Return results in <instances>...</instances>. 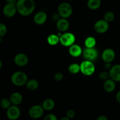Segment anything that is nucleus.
Here are the masks:
<instances>
[{
    "mask_svg": "<svg viewBox=\"0 0 120 120\" xmlns=\"http://www.w3.org/2000/svg\"><path fill=\"white\" fill-rule=\"evenodd\" d=\"M112 68L111 66V64H110V63H106V64H105V68L106 69H109V70H110V69Z\"/></svg>",
    "mask_w": 120,
    "mask_h": 120,
    "instance_id": "obj_35",
    "label": "nucleus"
},
{
    "mask_svg": "<svg viewBox=\"0 0 120 120\" xmlns=\"http://www.w3.org/2000/svg\"><path fill=\"white\" fill-rule=\"evenodd\" d=\"M14 62L18 66L23 67L26 65L29 62L28 57L24 53H20L17 54L14 57Z\"/></svg>",
    "mask_w": 120,
    "mask_h": 120,
    "instance_id": "obj_12",
    "label": "nucleus"
},
{
    "mask_svg": "<svg viewBox=\"0 0 120 120\" xmlns=\"http://www.w3.org/2000/svg\"><path fill=\"white\" fill-rule=\"evenodd\" d=\"M9 100L12 105H18L21 104L22 101V96L19 93H14L10 96Z\"/></svg>",
    "mask_w": 120,
    "mask_h": 120,
    "instance_id": "obj_17",
    "label": "nucleus"
},
{
    "mask_svg": "<svg viewBox=\"0 0 120 120\" xmlns=\"http://www.w3.org/2000/svg\"><path fill=\"white\" fill-rule=\"evenodd\" d=\"M43 120H57V119L55 115L53 114H49L45 116Z\"/></svg>",
    "mask_w": 120,
    "mask_h": 120,
    "instance_id": "obj_29",
    "label": "nucleus"
},
{
    "mask_svg": "<svg viewBox=\"0 0 120 120\" xmlns=\"http://www.w3.org/2000/svg\"><path fill=\"white\" fill-rule=\"evenodd\" d=\"M97 120H108L107 117L104 116H101L97 118Z\"/></svg>",
    "mask_w": 120,
    "mask_h": 120,
    "instance_id": "obj_33",
    "label": "nucleus"
},
{
    "mask_svg": "<svg viewBox=\"0 0 120 120\" xmlns=\"http://www.w3.org/2000/svg\"><path fill=\"white\" fill-rule=\"evenodd\" d=\"M60 120H70V118H69V117H62Z\"/></svg>",
    "mask_w": 120,
    "mask_h": 120,
    "instance_id": "obj_37",
    "label": "nucleus"
},
{
    "mask_svg": "<svg viewBox=\"0 0 120 120\" xmlns=\"http://www.w3.org/2000/svg\"><path fill=\"white\" fill-rule=\"evenodd\" d=\"M76 37L72 33L66 32L60 36V42L64 46L70 47L75 44Z\"/></svg>",
    "mask_w": 120,
    "mask_h": 120,
    "instance_id": "obj_5",
    "label": "nucleus"
},
{
    "mask_svg": "<svg viewBox=\"0 0 120 120\" xmlns=\"http://www.w3.org/2000/svg\"><path fill=\"white\" fill-rule=\"evenodd\" d=\"M16 4L17 11L22 16L30 15L35 8L34 0H18Z\"/></svg>",
    "mask_w": 120,
    "mask_h": 120,
    "instance_id": "obj_1",
    "label": "nucleus"
},
{
    "mask_svg": "<svg viewBox=\"0 0 120 120\" xmlns=\"http://www.w3.org/2000/svg\"><path fill=\"white\" fill-rule=\"evenodd\" d=\"M10 100H8L7 98H3L0 102V105L1 107L3 109H8L11 106Z\"/></svg>",
    "mask_w": 120,
    "mask_h": 120,
    "instance_id": "obj_26",
    "label": "nucleus"
},
{
    "mask_svg": "<svg viewBox=\"0 0 120 120\" xmlns=\"http://www.w3.org/2000/svg\"><path fill=\"white\" fill-rule=\"evenodd\" d=\"M58 14L63 18L67 19L71 16L73 12V9L71 5L68 2H62L59 5L57 8Z\"/></svg>",
    "mask_w": 120,
    "mask_h": 120,
    "instance_id": "obj_4",
    "label": "nucleus"
},
{
    "mask_svg": "<svg viewBox=\"0 0 120 120\" xmlns=\"http://www.w3.org/2000/svg\"><path fill=\"white\" fill-rule=\"evenodd\" d=\"M26 87L29 90H35L38 88L39 87V82L35 79H31L28 81V82L26 84Z\"/></svg>",
    "mask_w": 120,
    "mask_h": 120,
    "instance_id": "obj_22",
    "label": "nucleus"
},
{
    "mask_svg": "<svg viewBox=\"0 0 120 120\" xmlns=\"http://www.w3.org/2000/svg\"><path fill=\"white\" fill-rule=\"evenodd\" d=\"M101 5V0H88L87 7L89 9L96 10L98 9Z\"/></svg>",
    "mask_w": 120,
    "mask_h": 120,
    "instance_id": "obj_21",
    "label": "nucleus"
},
{
    "mask_svg": "<svg viewBox=\"0 0 120 120\" xmlns=\"http://www.w3.org/2000/svg\"><path fill=\"white\" fill-rule=\"evenodd\" d=\"M43 111H44V109L43 107L40 105H35L32 106L29 109V114L31 118L37 119L42 117L43 114Z\"/></svg>",
    "mask_w": 120,
    "mask_h": 120,
    "instance_id": "obj_7",
    "label": "nucleus"
},
{
    "mask_svg": "<svg viewBox=\"0 0 120 120\" xmlns=\"http://www.w3.org/2000/svg\"><path fill=\"white\" fill-rule=\"evenodd\" d=\"M116 89V83L113 80L107 79L104 83V89L108 93H111L113 91Z\"/></svg>",
    "mask_w": 120,
    "mask_h": 120,
    "instance_id": "obj_18",
    "label": "nucleus"
},
{
    "mask_svg": "<svg viewBox=\"0 0 120 120\" xmlns=\"http://www.w3.org/2000/svg\"><path fill=\"white\" fill-rule=\"evenodd\" d=\"M69 1H73V0H69Z\"/></svg>",
    "mask_w": 120,
    "mask_h": 120,
    "instance_id": "obj_39",
    "label": "nucleus"
},
{
    "mask_svg": "<svg viewBox=\"0 0 120 120\" xmlns=\"http://www.w3.org/2000/svg\"><path fill=\"white\" fill-rule=\"evenodd\" d=\"M69 53L73 57H77L83 53V50L79 45L73 44L69 47Z\"/></svg>",
    "mask_w": 120,
    "mask_h": 120,
    "instance_id": "obj_14",
    "label": "nucleus"
},
{
    "mask_svg": "<svg viewBox=\"0 0 120 120\" xmlns=\"http://www.w3.org/2000/svg\"><path fill=\"white\" fill-rule=\"evenodd\" d=\"M7 2V3H14L16 4L17 1L16 0H6Z\"/></svg>",
    "mask_w": 120,
    "mask_h": 120,
    "instance_id": "obj_36",
    "label": "nucleus"
},
{
    "mask_svg": "<svg viewBox=\"0 0 120 120\" xmlns=\"http://www.w3.org/2000/svg\"><path fill=\"white\" fill-rule=\"evenodd\" d=\"M100 78L103 80H106L109 79L110 77V73L109 72L106 71H103L101 72L99 75Z\"/></svg>",
    "mask_w": 120,
    "mask_h": 120,
    "instance_id": "obj_28",
    "label": "nucleus"
},
{
    "mask_svg": "<svg viewBox=\"0 0 120 120\" xmlns=\"http://www.w3.org/2000/svg\"><path fill=\"white\" fill-rule=\"evenodd\" d=\"M2 68V62L1 61H0V69Z\"/></svg>",
    "mask_w": 120,
    "mask_h": 120,
    "instance_id": "obj_38",
    "label": "nucleus"
},
{
    "mask_svg": "<svg viewBox=\"0 0 120 120\" xmlns=\"http://www.w3.org/2000/svg\"><path fill=\"white\" fill-rule=\"evenodd\" d=\"M69 71L71 74H77L80 71V65L77 63H72L68 68Z\"/></svg>",
    "mask_w": 120,
    "mask_h": 120,
    "instance_id": "obj_24",
    "label": "nucleus"
},
{
    "mask_svg": "<svg viewBox=\"0 0 120 120\" xmlns=\"http://www.w3.org/2000/svg\"><path fill=\"white\" fill-rule=\"evenodd\" d=\"M83 55L86 59L93 62L97 59L98 56V52L95 48H86L83 51Z\"/></svg>",
    "mask_w": 120,
    "mask_h": 120,
    "instance_id": "obj_6",
    "label": "nucleus"
},
{
    "mask_svg": "<svg viewBox=\"0 0 120 120\" xmlns=\"http://www.w3.org/2000/svg\"><path fill=\"white\" fill-rule=\"evenodd\" d=\"M21 115L20 109L17 105H12L7 109V117L11 120H16Z\"/></svg>",
    "mask_w": 120,
    "mask_h": 120,
    "instance_id": "obj_8",
    "label": "nucleus"
},
{
    "mask_svg": "<svg viewBox=\"0 0 120 120\" xmlns=\"http://www.w3.org/2000/svg\"><path fill=\"white\" fill-rule=\"evenodd\" d=\"M80 71L85 76H91L94 73L96 68L93 62L84 60L80 64Z\"/></svg>",
    "mask_w": 120,
    "mask_h": 120,
    "instance_id": "obj_3",
    "label": "nucleus"
},
{
    "mask_svg": "<svg viewBox=\"0 0 120 120\" xmlns=\"http://www.w3.org/2000/svg\"><path fill=\"white\" fill-rule=\"evenodd\" d=\"M94 30L98 34H104L106 32L109 28V22L104 19L97 21L94 24Z\"/></svg>",
    "mask_w": 120,
    "mask_h": 120,
    "instance_id": "obj_10",
    "label": "nucleus"
},
{
    "mask_svg": "<svg viewBox=\"0 0 120 120\" xmlns=\"http://www.w3.org/2000/svg\"><path fill=\"white\" fill-rule=\"evenodd\" d=\"M60 15L59 14H55V15H53V20L54 21H56V22H57V21H59V20L60 19Z\"/></svg>",
    "mask_w": 120,
    "mask_h": 120,
    "instance_id": "obj_32",
    "label": "nucleus"
},
{
    "mask_svg": "<svg viewBox=\"0 0 120 120\" xmlns=\"http://www.w3.org/2000/svg\"><path fill=\"white\" fill-rule=\"evenodd\" d=\"M69 22L66 18H60L56 22V27L60 32H65L69 28Z\"/></svg>",
    "mask_w": 120,
    "mask_h": 120,
    "instance_id": "obj_15",
    "label": "nucleus"
},
{
    "mask_svg": "<svg viewBox=\"0 0 120 120\" xmlns=\"http://www.w3.org/2000/svg\"><path fill=\"white\" fill-rule=\"evenodd\" d=\"M42 107L44 109V110L50 111L52 110L55 107V102L53 100L50 98H48L46 99L42 104Z\"/></svg>",
    "mask_w": 120,
    "mask_h": 120,
    "instance_id": "obj_20",
    "label": "nucleus"
},
{
    "mask_svg": "<svg viewBox=\"0 0 120 120\" xmlns=\"http://www.w3.org/2000/svg\"><path fill=\"white\" fill-rule=\"evenodd\" d=\"M116 99H117V101L120 103V91H118L116 95Z\"/></svg>",
    "mask_w": 120,
    "mask_h": 120,
    "instance_id": "obj_34",
    "label": "nucleus"
},
{
    "mask_svg": "<svg viewBox=\"0 0 120 120\" xmlns=\"http://www.w3.org/2000/svg\"><path fill=\"white\" fill-rule=\"evenodd\" d=\"M115 56H116V53L114 51L110 48L105 49L101 55L102 59L105 63H111L114 59Z\"/></svg>",
    "mask_w": 120,
    "mask_h": 120,
    "instance_id": "obj_11",
    "label": "nucleus"
},
{
    "mask_svg": "<svg viewBox=\"0 0 120 120\" xmlns=\"http://www.w3.org/2000/svg\"><path fill=\"white\" fill-rule=\"evenodd\" d=\"M47 42L50 45L55 46L60 42V36L55 34L50 35L47 38Z\"/></svg>",
    "mask_w": 120,
    "mask_h": 120,
    "instance_id": "obj_19",
    "label": "nucleus"
},
{
    "mask_svg": "<svg viewBox=\"0 0 120 120\" xmlns=\"http://www.w3.org/2000/svg\"><path fill=\"white\" fill-rule=\"evenodd\" d=\"M110 77L115 82H120V64L113 66L109 71Z\"/></svg>",
    "mask_w": 120,
    "mask_h": 120,
    "instance_id": "obj_13",
    "label": "nucleus"
},
{
    "mask_svg": "<svg viewBox=\"0 0 120 120\" xmlns=\"http://www.w3.org/2000/svg\"><path fill=\"white\" fill-rule=\"evenodd\" d=\"M75 114H76V113H75V111L73 110H69L67 111V117H69L70 119L71 118H73L75 117Z\"/></svg>",
    "mask_w": 120,
    "mask_h": 120,
    "instance_id": "obj_30",
    "label": "nucleus"
},
{
    "mask_svg": "<svg viewBox=\"0 0 120 120\" xmlns=\"http://www.w3.org/2000/svg\"><path fill=\"white\" fill-rule=\"evenodd\" d=\"M11 82L14 85L22 86L28 82L27 75L23 71H16L11 76Z\"/></svg>",
    "mask_w": 120,
    "mask_h": 120,
    "instance_id": "obj_2",
    "label": "nucleus"
},
{
    "mask_svg": "<svg viewBox=\"0 0 120 120\" xmlns=\"http://www.w3.org/2000/svg\"><path fill=\"white\" fill-rule=\"evenodd\" d=\"M47 17V14L45 12L40 11L34 16V22L38 25H42L46 22Z\"/></svg>",
    "mask_w": 120,
    "mask_h": 120,
    "instance_id": "obj_16",
    "label": "nucleus"
},
{
    "mask_svg": "<svg viewBox=\"0 0 120 120\" xmlns=\"http://www.w3.org/2000/svg\"><path fill=\"white\" fill-rule=\"evenodd\" d=\"M84 45L86 46V48H94L96 45V39L92 36H89L84 41Z\"/></svg>",
    "mask_w": 120,
    "mask_h": 120,
    "instance_id": "obj_23",
    "label": "nucleus"
},
{
    "mask_svg": "<svg viewBox=\"0 0 120 120\" xmlns=\"http://www.w3.org/2000/svg\"><path fill=\"white\" fill-rule=\"evenodd\" d=\"M63 79V75L62 73H57L55 75V80L59 82L61 81Z\"/></svg>",
    "mask_w": 120,
    "mask_h": 120,
    "instance_id": "obj_31",
    "label": "nucleus"
},
{
    "mask_svg": "<svg viewBox=\"0 0 120 120\" xmlns=\"http://www.w3.org/2000/svg\"><path fill=\"white\" fill-rule=\"evenodd\" d=\"M16 11H17L16 4L14 3H7L4 7L2 10L4 15L8 18L12 17L13 16H14Z\"/></svg>",
    "mask_w": 120,
    "mask_h": 120,
    "instance_id": "obj_9",
    "label": "nucleus"
},
{
    "mask_svg": "<svg viewBox=\"0 0 120 120\" xmlns=\"http://www.w3.org/2000/svg\"><path fill=\"white\" fill-rule=\"evenodd\" d=\"M7 28L5 25L2 23H0V36L1 37L4 36L7 34Z\"/></svg>",
    "mask_w": 120,
    "mask_h": 120,
    "instance_id": "obj_27",
    "label": "nucleus"
},
{
    "mask_svg": "<svg viewBox=\"0 0 120 120\" xmlns=\"http://www.w3.org/2000/svg\"><path fill=\"white\" fill-rule=\"evenodd\" d=\"M104 20H105L107 22H108L109 23V22H112V21L114 19L115 15L112 12L109 11L107 12L104 14Z\"/></svg>",
    "mask_w": 120,
    "mask_h": 120,
    "instance_id": "obj_25",
    "label": "nucleus"
}]
</instances>
